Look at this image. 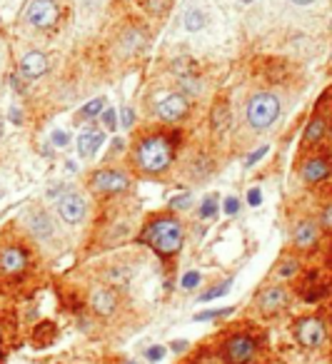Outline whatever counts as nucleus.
I'll use <instances>...</instances> for the list:
<instances>
[{
	"instance_id": "1",
	"label": "nucleus",
	"mask_w": 332,
	"mask_h": 364,
	"mask_svg": "<svg viewBox=\"0 0 332 364\" xmlns=\"http://www.w3.org/2000/svg\"><path fill=\"white\" fill-rule=\"evenodd\" d=\"M145 237H148V242L153 245L158 252L173 255V252H178L180 245H183V228H180L178 220H158V223H153L148 228Z\"/></svg>"
},
{
	"instance_id": "2",
	"label": "nucleus",
	"mask_w": 332,
	"mask_h": 364,
	"mask_svg": "<svg viewBox=\"0 0 332 364\" xmlns=\"http://www.w3.org/2000/svg\"><path fill=\"white\" fill-rule=\"evenodd\" d=\"M173 160V150L163 137H148L138 147V162L148 172H163Z\"/></svg>"
},
{
	"instance_id": "3",
	"label": "nucleus",
	"mask_w": 332,
	"mask_h": 364,
	"mask_svg": "<svg viewBox=\"0 0 332 364\" xmlns=\"http://www.w3.org/2000/svg\"><path fill=\"white\" fill-rule=\"evenodd\" d=\"M277 115H280V100L270 92H260L247 102V122L255 130L270 127L277 120Z\"/></svg>"
},
{
	"instance_id": "4",
	"label": "nucleus",
	"mask_w": 332,
	"mask_h": 364,
	"mask_svg": "<svg viewBox=\"0 0 332 364\" xmlns=\"http://www.w3.org/2000/svg\"><path fill=\"white\" fill-rule=\"evenodd\" d=\"M26 21L36 28H50L58 21V6L53 0H31L26 8Z\"/></svg>"
},
{
	"instance_id": "5",
	"label": "nucleus",
	"mask_w": 332,
	"mask_h": 364,
	"mask_svg": "<svg viewBox=\"0 0 332 364\" xmlns=\"http://www.w3.org/2000/svg\"><path fill=\"white\" fill-rule=\"evenodd\" d=\"M227 359L230 364H247L255 354V342L250 337H232L227 342Z\"/></svg>"
},
{
	"instance_id": "6",
	"label": "nucleus",
	"mask_w": 332,
	"mask_h": 364,
	"mask_svg": "<svg viewBox=\"0 0 332 364\" xmlns=\"http://www.w3.org/2000/svg\"><path fill=\"white\" fill-rule=\"evenodd\" d=\"M92 188L102 190V193H123L128 188V177L113 170H102L92 177Z\"/></svg>"
},
{
	"instance_id": "7",
	"label": "nucleus",
	"mask_w": 332,
	"mask_h": 364,
	"mask_svg": "<svg viewBox=\"0 0 332 364\" xmlns=\"http://www.w3.org/2000/svg\"><path fill=\"white\" fill-rule=\"evenodd\" d=\"M58 213L68 225H77L85 218V200L77 198V195H65L60 200V205H58Z\"/></svg>"
},
{
	"instance_id": "8",
	"label": "nucleus",
	"mask_w": 332,
	"mask_h": 364,
	"mask_svg": "<svg viewBox=\"0 0 332 364\" xmlns=\"http://www.w3.org/2000/svg\"><path fill=\"white\" fill-rule=\"evenodd\" d=\"M188 112V100L183 95H168L165 100H160L158 105V115L168 122H175Z\"/></svg>"
},
{
	"instance_id": "9",
	"label": "nucleus",
	"mask_w": 332,
	"mask_h": 364,
	"mask_svg": "<svg viewBox=\"0 0 332 364\" xmlns=\"http://www.w3.org/2000/svg\"><path fill=\"white\" fill-rule=\"evenodd\" d=\"M297 339H300L305 347H317V344L325 339V327H322V322H317V319H305V322H300V327H297Z\"/></svg>"
},
{
	"instance_id": "10",
	"label": "nucleus",
	"mask_w": 332,
	"mask_h": 364,
	"mask_svg": "<svg viewBox=\"0 0 332 364\" xmlns=\"http://www.w3.org/2000/svg\"><path fill=\"white\" fill-rule=\"evenodd\" d=\"M45 70H48V60L43 53H28V55L23 58L21 73H23V77H28V80H36V77L45 75Z\"/></svg>"
},
{
	"instance_id": "11",
	"label": "nucleus",
	"mask_w": 332,
	"mask_h": 364,
	"mask_svg": "<svg viewBox=\"0 0 332 364\" xmlns=\"http://www.w3.org/2000/svg\"><path fill=\"white\" fill-rule=\"evenodd\" d=\"M26 252H23L21 247H6L3 250V255H0V267H3V272L8 274H18L23 267H26Z\"/></svg>"
},
{
	"instance_id": "12",
	"label": "nucleus",
	"mask_w": 332,
	"mask_h": 364,
	"mask_svg": "<svg viewBox=\"0 0 332 364\" xmlns=\"http://www.w3.org/2000/svg\"><path fill=\"white\" fill-rule=\"evenodd\" d=\"M102 140H105V135L100 130H87L77 137V150H80L82 157H92L97 152V147L102 145Z\"/></svg>"
},
{
	"instance_id": "13",
	"label": "nucleus",
	"mask_w": 332,
	"mask_h": 364,
	"mask_svg": "<svg viewBox=\"0 0 332 364\" xmlns=\"http://www.w3.org/2000/svg\"><path fill=\"white\" fill-rule=\"evenodd\" d=\"M285 292H282L280 287H270V289H265L262 292V297H260V307L265 309V312H272V309H280L282 304H285Z\"/></svg>"
},
{
	"instance_id": "14",
	"label": "nucleus",
	"mask_w": 332,
	"mask_h": 364,
	"mask_svg": "<svg viewBox=\"0 0 332 364\" xmlns=\"http://www.w3.org/2000/svg\"><path fill=\"white\" fill-rule=\"evenodd\" d=\"M92 307H95V312H100V314H110L115 309V294L107 292V289L95 292V297H92Z\"/></svg>"
},
{
	"instance_id": "15",
	"label": "nucleus",
	"mask_w": 332,
	"mask_h": 364,
	"mask_svg": "<svg viewBox=\"0 0 332 364\" xmlns=\"http://www.w3.org/2000/svg\"><path fill=\"white\" fill-rule=\"evenodd\" d=\"M302 175H305L307 182H317L322 180V177L327 175V162L325 160H310L305 165V170H302Z\"/></svg>"
},
{
	"instance_id": "16",
	"label": "nucleus",
	"mask_w": 332,
	"mask_h": 364,
	"mask_svg": "<svg viewBox=\"0 0 332 364\" xmlns=\"http://www.w3.org/2000/svg\"><path fill=\"white\" fill-rule=\"evenodd\" d=\"M315 225L312 223H302L300 228H297V232H295V242L300 245L302 250H307L312 242H315Z\"/></svg>"
},
{
	"instance_id": "17",
	"label": "nucleus",
	"mask_w": 332,
	"mask_h": 364,
	"mask_svg": "<svg viewBox=\"0 0 332 364\" xmlns=\"http://www.w3.org/2000/svg\"><path fill=\"white\" fill-rule=\"evenodd\" d=\"M53 337H55V327L45 322V324H41V327L36 329V334H33V342H36L38 347H45Z\"/></svg>"
},
{
	"instance_id": "18",
	"label": "nucleus",
	"mask_w": 332,
	"mask_h": 364,
	"mask_svg": "<svg viewBox=\"0 0 332 364\" xmlns=\"http://www.w3.org/2000/svg\"><path fill=\"white\" fill-rule=\"evenodd\" d=\"M31 225H33L31 230H33V232H36V235H50V230H53L50 220H48L45 215H33Z\"/></svg>"
},
{
	"instance_id": "19",
	"label": "nucleus",
	"mask_w": 332,
	"mask_h": 364,
	"mask_svg": "<svg viewBox=\"0 0 332 364\" xmlns=\"http://www.w3.org/2000/svg\"><path fill=\"white\" fill-rule=\"evenodd\" d=\"M203 26H205V16L200 11L185 13V28H188V31H200Z\"/></svg>"
},
{
	"instance_id": "20",
	"label": "nucleus",
	"mask_w": 332,
	"mask_h": 364,
	"mask_svg": "<svg viewBox=\"0 0 332 364\" xmlns=\"http://www.w3.org/2000/svg\"><path fill=\"white\" fill-rule=\"evenodd\" d=\"M322 132H325V122H322V120H312L310 125H307V130H305V140L307 142H317L322 137Z\"/></svg>"
},
{
	"instance_id": "21",
	"label": "nucleus",
	"mask_w": 332,
	"mask_h": 364,
	"mask_svg": "<svg viewBox=\"0 0 332 364\" xmlns=\"http://www.w3.org/2000/svg\"><path fill=\"white\" fill-rule=\"evenodd\" d=\"M227 289H230V282L220 284L218 289H210V292L203 294V302H210V299H215V297H223V294H227Z\"/></svg>"
},
{
	"instance_id": "22",
	"label": "nucleus",
	"mask_w": 332,
	"mask_h": 364,
	"mask_svg": "<svg viewBox=\"0 0 332 364\" xmlns=\"http://www.w3.org/2000/svg\"><path fill=\"white\" fill-rule=\"evenodd\" d=\"M102 105H105V100H102V97H97V100L87 102V105L82 107V112H85V115H100Z\"/></svg>"
},
{
	"instance_id": "23",
	"label": "nucleus",
	"mask_w": 332,
	"mask_h": 364,
	"mask_svg": "<svg viewBox=\"0 0 332 364\" xmlns=\"http://www.w3.org/2000/svg\"><path fill=\"white\" fill-rule=\"evenodd\" d=\"M143 3L150 13H163L165 6H168V0H143Z\"/></svg>"
},
{
	"instance_id": "24",
	"label": "nucleus",
	"mask_w": 332,
	"mask_h": 364,
	"mask_svg": "<svg viewBox=\"0 0 332 364\" xmlns=\"http://www.w3.org/2000/svg\"><path fill=\"white\" fill-rule=\"evenodd\" d=\"M200 213H203V218H210V215H215L218 213V203H215V198H208L203 203V210H200Z\"/></svg>"
},
{
	"instance_id": "25",
	"label": "nucleus",
	"mask_w": 332,
	"mask_h": 364,
	"mask_svg": "<svg viewBox=\"0 0 332 364\" xmlns=\"http://www.w3.org/2000/svg\"><path fill=\"white\" fill-rule=\"evenodd\" d=\"M223 314H230V309H213V312H200V314H198V317H195V319H200V322H203V319L223 317Z\"/></svg>"
},
{
	"instance_id": "26",
	"label": "nucleus",
	"mask_w": 332,
	"mask_h": 364,
	"mask_svg": "<svg viewBox=\"0 0 332 364\" xmlns=\"http://www.w3.org/2000/svg\"><path fill=\"white\" fill-rule=\"evenodd\" d=\"M198 282H200V274H198V272H188V274L183 277V287H185V289H193Z\"/></svg>"
},
{
	"instance_id": "27",
	"label": "nucleus",
	"mask_w": 332,
	"mask_h": 364,
	"mask_svg": "<svg viewBox=\"0 0 332 364\" xmlns=\"http://www.w3.org/2000/svg\"><path fill=\"white\" fill-rule=\"evenodd\" d=\"M53 142H55L58 147H65L68 142H70V137H68V132H63V130H55V132H53Z\"/></svg>"
},
{
	"instance_id": "28",
	"label": "nucleus",
	"mask_w": 332,
	"mask_h": 364,
	"mask_svg": "<svg viewBox=\"0 0 332 364\" xmlns=\"http://www.w3.org/2000/svg\"><path fill=\"white\" fill-rule=\"evenodd\" d=\"M170 205H173L175 210H185V208L190 205V195H180V198H175Z\"/></svg>"
},
{
	"instance_id": "29",
	"label": "nucleus",
	"mask_w": 332,
	"mask_h": 364,
	"mask_svg": "<svg viewBox=\"0 0 332 364\" xmlns=\"http://www.w3.org/2000/svg\"><path fill=\"white\" fill-rule=\"evenodd\" d=\"M165 357V349L163 347H153V349H148V359L150 362H160V359Z\"/></svg>"
},
{
	"instance_id": "30",
	"label": "nucleus",
	"mask_w": 332,
	"mask_h": 364,
	"mask_svg": "<svg viewBox=\"0 0 332 364\" xmlns=\"http://www.w3.org/2000/svg\"><path fill=\"white\" fill-rule=\"evenodd\" d=\"M237 210H240V203H237L235 198H227V200H225V213H227V215H235Z\"/></svg>"
},
{
	"instance_id": "31",
	"label": "nucleus",
	"mask_w": 332,
	"mask_h": 364,
	"mask_svg": "<svg viewBox=\"0 0 332 364\" xmlns=\"http://www.w3.org/2000/svg\"><path fill=\"white\" fill-rule=\"evenodd\" d=\"M265 152H267V147H260V150H257V152H252V155H250V157H247V160H245V165L250 167L252 162H257V160H260V157L265 155Z\"/></svg>"
},
{
	"instance_id": "32",
	"label": "nucleus",
	"mask_w": 332,
	"mask_h": 364,
	"mask_svg": "<svg viewBox=\"0 0 332 364\" xmlns=\"http://www.w3.org/2000/svg\"><path fill=\"white\" fill-rule=\"evenodd\" d=\"M247 203L250 205H260L262 203V195H260V190H250V195H247Z\"/></svg>"
},
{
	"instance_id": "33",
	"label": "nucleus",
	"mask_w": 332,
	"mask_h": 364,
	"mask_svg": "<svg viewBox=\"0 0 332 364\" xmlns=\"http://www.w3.org/2000/svg\"><path fill=\"white\" fill-rule=\"evenodd\" d=\"M102 122H105L107 127H115V112L113 110H105V112H102Z\"/></svg>"
},
{
	"instance_id": "34",
	"label": "nucleus",
	"mask_w": 332,
	"mask_h": 364,
	"mask_svg": "<svg viewBox=\"0 0 332 364\" xmlns=\"http://www.w3.org/2000/svg\"><path fill=\"white\" fill-rule=\"evenodd\" d=\"M133 120H135L133 110H130V107H125V110H123V127H130V125H133Z\"/></svg>"
},
{
	"instance_id": "35",
	"label": "nucleus",
	"mask_w": 332,
	"mask_h": 364,
	"mask_svg": "<svg viewBox=\"0 0 332 364\" xmlns=\"http://www.w3.org/2000/svg\"><path fill=\"white\" fill-rule=\"evenodd\" d=\"M295 267H297V262H295V259H292V262H282L280 274H292V272H295Z\"/></svg>"
},
{
	"instance_id": "36",
	"label": "nucleus",
	"mask_w": 332,
	"mask_h": 364,
	"mask_svg": "<svg viewBox=\"0 0 332 364\" xmlns=\"http://www.w3.org/2000/svg\"><path fill=\"white\" fill-rule=\"evenodd\" d=\"M330 218H332V213H330V208L325 210V218H322V225H325V228H330Z\"/></svg>"
},
{
	"instance_id": "37",
	"label": "nucleus",
	"mask_w": 332,
	"mask_h": 364,
	"mask_svg": "<svg viewBox=\"0 0 332 364\" xmlns=\"http://www.w3.org/2000/svg\"><path fill=\"white\" fill-rule=\"evenodd\" d=\"M65 167H68V170H70V172H75V170H77V165H75V162H73V160H68V162H65Z\"/></svg>"
},
{
	"instance_id": "38",
	"label": "nucleus",
	"mask_w": 332,
	"mask_h": 364,
	"mask_svg": "<svg viewBox=\"0 0 332 364\" xmlns=\"http://www.w3.org/2000/svg\"><path fill=\"white\" fill-rule=\"evenodd\" d=\"M173 349H175V352H183V349H185V342H175V344H173Z\"/></svg>"
},
{
	"instance_id": "39",
	"label": "nucleus",
	"mask_w": 332,
	"mask_h": 364,
	"mask_svg": "<svg viewBox=\"0 0 332 364\" xmlns=\"http://www.w3.org/2000/svg\"><path fill=\"white\" fill-rule=\"evenodd\" d=\"M292 3H297V6H310V3H315V0H292Z\"/></svg>"
},
{
	"instance_id": "40",
	"label": "nucleus",
	"mask_w": 332,
	"mask_h": 364,
	"mask_svg": "<svg viewBox=\"0 0 332 364\" xmlns=\"http://www.w3.org/2000/svg\"><path fill=\"white\" fill-rule=\"evenodd\" d=\"M200 364H218V362H215V359H203Z\"/></svg>"
},
{
	"instance_id": "41",
	"label": "nucleus",
	"mask_w": 332,
	"mask_h": 364,
	"mask_svg": "<svg viewBox=\"0 0 332 364\" xmlns=\"http://www.w3.org/2000/svg\"><path fill=\"white\" fill-rule=\"evenodd\" d=\"M240 3H252V0H240Z\"/></svg>"
}]
</instances>
